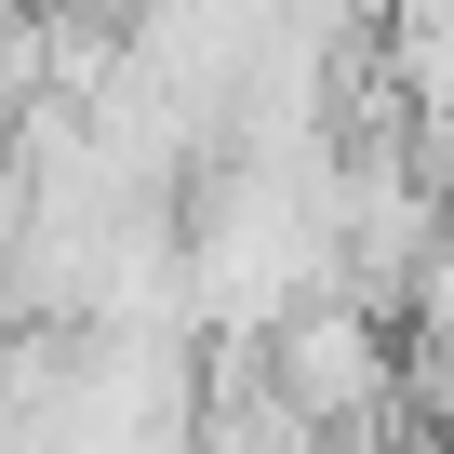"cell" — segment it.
I'll return each instance as SVG.
<instances>
[{"label":"cell","mask_w":454,"mask_h":454,"mask_svg":"<svg viewBox=\"0 0 454 454\" xmlns=\"http://www.w3.org/2000/svg\"><path fill=\"white\" fill-rule=\"evenodd\" d=\"M254 374H268L321 441H348V454L401 414V334H387V308H361V294H308V308H281V321L254 334Z\"/></svg>","instance_id":"cell-1"}]
</instances>
